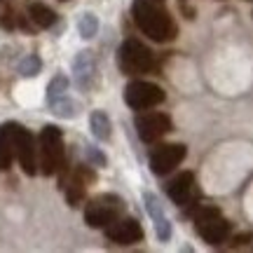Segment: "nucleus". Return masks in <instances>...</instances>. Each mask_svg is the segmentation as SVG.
I'll use <instances>...</instances> for the list:
<instances>
[{"instance_id":"f257e3e1","label":"nucleus","mask_w":253,"mask_h":253,"mask_svg":"<svg viewBox=\"0 0 253 253\" xmlns=\"http://www.w3.org/2000/svg\"><path fill=\"white\" fill-rule=\"evenodd\" d=\"M131 14L138 31H143L155 42H169L176 38V21L167 9L160 5V0H134Z\"/></svg>"},{"instance_id":"f03ea898","label":"nucleus","mask_w":253,"mask_h":253,"mask_svg":"<svg viewBox=\"0 0 253 253\" xmlns=\"http://www.w3.org/2000/svg\"><path fill=\"white\" fill-rule=\"evenodd\" d=\"M118 63H120V71L125 75H143V73L153 71L155 59H153V52L141 40L129 38L118 49Z\"/></svg>"},{"instance_id":"7ed1b4c3","label":"nucleus","mask_w":253,"mask_h":253,"mask_svg":"<svg viewBox=\"0 0 253 253\" xmlns=\"http://www.w3.org/2000/svg\"><path fill=\"white\" fill-rule=\"evenodd\" d=\"M63 164V138L61 129L47 125L40 131V150H38V167L45 176H52Z\"/></svg>"},{"instance_id":"20e7f679","label":"nucleus","mask_w":253,"mask_h":253,"mask_svg":"<svg viewBox=\"0 0 253 253\" xmlns=\"http://www.w3.org/2000/svg\"><path fill=\"white\" fill-rule=\"evenodd\" d=\"M125 211V202L118 195H99L84 209V220L89 227H106L113 220H118Z\"/></svg>"},{"instance_id":"39448f33","label":"nucleus","mask_w":253,"mask_h":253,"mask_svg":"<svg viewBox=\"0 0 253 253\" xmlns=\"http://www.w3.org/2000/svg\"><path fill=\"white\" fill-rule=\"evenodd\" d=\"M197 220V232L202 235L204 242H209L211 246L223 244L230 237V223L220 216V211L213 207H202L199 213L195 216Z\"/></svg>"},{"instance_id":"423d86ee","label":"nucleus","mask_w":253,"mask_h":253,"mask_svg":"<svg viewBox=\"0 0 253 253\" xmlns=\"http://www.w3.org/2000/svg\"><path fill=\"white\" fill-rule=\"evenodd\" d=\"M9 126V136H12V148H14V157L19 160L21 169L33 176L38 171V150L33 143V136L28 129H24L21 125H7Z\"/></svg>"},{"instance_id":"0eeeda50","label":"nucleus","mask_w":253,"mask_h":253,"mask_svg":"<svg viewBox=\"0 0 253 253\" xmlns=\"http://www.w3.org/2000/svg\"><path fill=\"white\" fill-rule=\"evenodd\" d=\"M125 101L131 106L134 110H148L155 108L164 101V91L153 84V82H143V80H136L129 82L125 89Z\"/></svg>"},{"instance_id":"6e6552de","label":"nucleus","mask_w":253,"mask_h":253,"mask_svg":"<svg viewBox=\"0 0 253 253\" xmlns=\"http://www.w3.org/2000/svg\"><path fill=\"white\" fill-rule=\"evenodd\" d=\"M136 129H138L141 141L153 143L157 138H162L167 131H171V120L164 113H145L136 118Z\"/></svg>"},{"instance_id":"1a4fd4ad","label":"nucleus","mask_w":253,"mask_h":253,"mask_svg":"<svg viewBox=\"0 0 253 253\" xmlns=\"http://www.w3.org/2000/svg\"><path fill=\"white\" fill-rule=\"evenodd\" d=\"M185 160V145L178 143H167L160 145L153 155H150V167L157 176H164V173L173 171L178 164Z\"/></svg>"},{"instance_id":"9d476101","label":"nucleus","mask_w":253,"mask_h":253,"mask_svg":"<svg viewBox=\"0 0 253 253\" xmlns=\"http://www.w3.org/2000/svg\"><path fill=\"white\" fill-rule=\"evenodd\" d=\"M106 230V237L115 244H136L143 239V227L136 218H122L120 216L118 220H113L110 225L103 227Z\"/></svg>"},{"instance_id":"9b49d317","label":"nucleus","mask_w":253,"mask_h":253,"mask_svg":"<svg viewBox=\"0 0 253 253\" xmlns=\"http://www.w3.org/2000/svg\"><path fill=\"white\" fill-rule=\"evenodd\" d=\"M169 197L176 204H197V192H195V176L190 171H183L181 176H176L169 185Z\"/></svg>"},{"instance_id":"f8f14e48","label":"nucleus","mask_w":253,"mask_h":253,"mask_svg":"<svg viewBox=\"0 0 253 253\" xmlns=\"http://www.w3.org/2000/svg\"><path fill=\"white\" fill-rule=\"evenodd\" d=\"M73 73H75V82L80 89H91L94 78H96V61L91 52H80L73 61Z\"/></svg>"},{"instance_id":"ddd939ff","label":"nucleus","mask_w":253,"mask_h":253,"mask_svg":"<svg viewBox=\"0 0 253 253\" xmlns=\"http://www.w3.org/2000/svg\"><path fill=\"white\" fill-rule=\"evenodd\" d=\"M89 181H94V173L87 171L84 167H80V169L75 171V176L71 178V183L66 185V199H68L71 207H78V204L82 202L84 190H87V183Z\"/></svg>"},{"instance_id":"4468645a","label":"nucleus","mask_w":253,"mask_h":253,"mask_svg":"<svg viewBox=\"0 0 253 253\" xmlns=\"http://www.w3.org/2000/svg\"><path fill=\"white\" fill-rule=\"evenodd\" d=\"M28 14L36 21V26H40V28L54 26V21H56L54 9H49L47 5H42V2H33V5L28 7Z\"/></svg>"},{"instance_id":"2eb2a0df","label":"nucleus","mask_w":253,"mask_h":253,"mask_svg":"<svg viewBox=\"0 0 253 253\" xmlns=\"http://www.w3.org/2000/svg\"><path fill=\"white\" fill-rule=\"evenodd\" d=\"M14 160V148H12V136L9 126H0V169H9Z\"/></svg>"},{"instance_id":"dca6fc26","label":"nucleus","mask_w":253,"mask_h":253,"mask_svg":"<svg viewBox=\"0 0 253 253\" xmlns=\"http://www.w3.org/2000/svg\"><path fill=\"white\" fill-rule=\"evenodd\" d=\"M91 131H94V136H96L99 141L110 138V120L103 110H94V113H91Z\"/></svg>"},{"instance_id":"f3484780","label":"nucleus","mask_w":253,"mask_h":253,"mask_svg":"<svg viewBox=\"0 0 253 253\" xmlns=\"http://www.w3.org/2000/svg\"><path fill=\"white\" fill-rule=\"evenodd\" d=\"M66 91H68V78L66 75H56L54 80L49 82V87H47V103L49 106L56 103L59 99L66 96Z\"/></svg>"},{"instance_id":"a211bd4d","label":"nucleus","mask_w":253,"mask_h":253,"mask_svg":"<svg viewBox=\"0 0 253 253\" xmlns=\"http://www.w3.org/2000/svg\"><path fill=\"white\" fill-rule=\"evenodd\" d=\"M78 31H80V36L84 40H89V38L96 36V31H99V19L96 14H91V12H84L78 21Z\"/></svg>"},{"instance_id":"6ab92c4d","label":"nucleus","mask_w":253,"mask_h":253,"mask_svg":"<svg viewBox=\"0 0 253 253\" xmlns=\"http://www.w3.org/2000/svg\"><path fill=\"white\" fill-rule=\"evenodd\" d=\"M40 68H42V61H40V56H36V54H28L19 61V73H21L24 78H33V75H38Z\"/></svg>"},{"instance_id":"aec40b11","label":"nucleus","mask_w":253,"mask_h":253,"mask_svg":"<svg viewBox=\"0 0 253 253\" xmlns=\"http://www.w3.org/2000/svg\"><path fill=\"white\" fill-rule=\"evenodd\" d=\"M153 220H155V232H157V237H160L162 242H169V239H171V223H169V218L164 216V211L162 213H155Z\"/></svg>"},{"instance_id":"412c9836","label":"nucleus","mask_w":253,"mask_h":253,"mask_svg":"<svg viewBox=\"0 0 253 253\" xmlns=\"http://www.w3.org/2000/svg\"><path fill=\"white\" fill-rule=\"evenodd\" d=\"M49 108L54 110V113L59 115V118H73V115L78 113V106H75V103H73V101L68 99V94H66L63 99H59L56 103H52Z\"/></svg>"},{"instance_id":"4be33fe9","label":"nucleus","mask_w":253,"mask_h":253,"mask_svg":"<svg viewBox=\"0 0 253 253\" xmlns=\"http://www.w3.org/2000/svg\"><path fill=\"white\" fill-rule=\"evenodd\" d=\"M84 155H87V162H91L94 167H106V155L101 153L99 148L87 145V148H84Z\"/></svg>"},{"instance_id":"5701e85b","label":"nucleus","mask_w":253,"mask_h":253,"mask_svg":"<svg viewBox=\"0 0 253 253\" xmlns=\"http://www.w3.org/2000/svg\"><path fill=\"white\" fill-rule=\"evenodd\" d=\"M249 239H253L251 235H239V237H235V246H242V244H246Z\"/></svg>"}]
</instances>
